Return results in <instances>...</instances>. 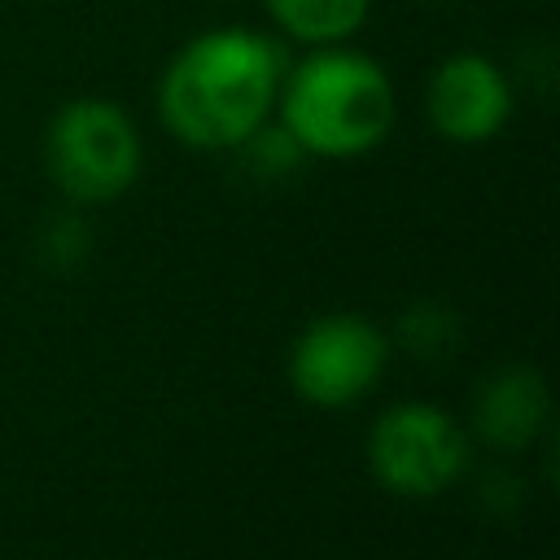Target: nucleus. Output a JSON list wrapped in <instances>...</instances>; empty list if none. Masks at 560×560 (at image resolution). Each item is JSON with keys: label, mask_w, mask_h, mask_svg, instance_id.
Returning a JSON list of instances; mask_svg holds the SVG:
<instances>
[{"label": "nucleus", "mask_w": 560, "mask_h": 560, "mask_svg": "<svg viewBox=\"0 0 560 560\" xmlns=\"http://www.w3.org/2000/svg\"><path fill=\"white\" fill-rule=\"evenodd\" d=\"M424 114L451 144H486L512 118V83L486 52H451L433 66L424 88Z\"/></svg>", "instance_id": "6"}, {"label": "nucleus", "mask_w": 560, "mask_h": 560, "mask_svg": "<svg viewBox=\"0 0 560 560\" xmlns=\"http://www.w3.org/2000/svg\"><path fill=\"white\" fill-rule=\"evenodd\" d=\"M368 468L398 499H438L468 468V433L438 402H394L368 433Z\"/></svg>", "instance_id": "4"}, {"label": "nucleus", "mask_w": 560, "mask_h": 560, "mask_svg": "<svg viewBox=\"0 0 560 560\" xmlns=\"http://www.w3.org/2000/svg\"><path fill=\"white\" fill-rule=\"evenodd\" d=\"M276 114L306 158H363L398 118L394 79L350 44H319L284 70Z\"/></svg>", "instance_id": "2"}, {"label": "nucleus", "mask_w": 560, "mask_h": 560, "mask_svg": "<svg viewBox=\"0 0 560 560\" xmlns=\"http://www.w3.org/2000/svg\"><path fill=\"white\" fill-rule=\"evenodd\" d=\"M284 70L289 57L276 35L210 26L166 61L158 79V118L179 144L228 153L276 114Z\"/></svg>", "instance_id": "1"}, {"label": "nucleus", "mask_w": 560, "mask_h": 560, "mask_svg": "<svg viewBox=\"0 0 560 560\" xmlns=\"http://www.w3.org/2000/svg\"><path fill=\"white\" fill-rule=\"evenodd\" d=\"M389 363V341L368 315H319L289 346V385L302 402L337 411L368 398Z\"/></svg>", "instance_id": "5"}, {"label": "nucleus", "mask_w": 560, "mask_h": 560, "mask_svg": "<svg viewBox=\"0 0 560 560\" xmlns=\"http://www.w3.org/2000/svg\"><path fill=\"white\" fill-rule=\"evenodd\" d=\"M276 31L289 39L319 48V44H346L363 22L372 0H262Z\"/></svg>", "instance_id": "8"}, {"label": "nucleus", "mask_w": 560, "mask_h": 560, "mask_svg": "<svg viewBox=\"0 0 560 560\" xmlns=\"http://www.w3.org/2000/svg\"><path fill=\"white\" fill-rule=\"evenodd\" d=\"M44 166L74 206L118 201L144 166V140L131 114L105 96L66 101L44 131Z\"/></svg>", "instance_id": "3"}, {"label": "nucleus", "mask_w": 560, "mask_h": 560, "mask_svg": "<svg viewBox=\"0 0 560 560\" xmlns=\"http://www.w3.org/2000/svg\"><path fill=\"white\" fill-rule=\"evenodd\" d=\"M451 332H455V315L433 302H420V306L402 311V319H398V337L416 354H438L451 341Z\"/></svg>", "instance_id": "10"}, {"label": "nucleus", "mask_w": 560, "mask_h": 560, "mask_svg": "<svg viewBox=\"0 0 560 560\" xmlns=\"http://www.w3.org/2000/svg\"><path fill=\"white\" fill-rule=\"evenodd\" d=\"M44 258L52 267H79V258L88 254V228L79 214H57L48 228H44Z\"/></svg>", "instance_id": "11"}, {"label": "nucleus", "mask_w": 560, "mask_h": 560, "mask_svg": "<svg viewBox=\"0 0 560 560\" xmlns=\"http://www.w3.org/2000/svg\"><path fill=\"white\" fill-rule=\"evenodd\" d=\"M547 385L534 368L512 363L481 381L472 398V429L499 451H525L547 424Z\"/></svg>", "instance_id": "7"}, {"label": "nucleus", "mask_w": 560, "mask_h": 560, "mask_svg": "<svg viewBox=\"0 0 560 560\" xmlns=\"http://www.w3.org/2000/svg\"><path fill=\"white\" fill-rule=\"evenodd\" d=\"M232 153H241V162L258 175V179H280V175H293L302 166V144L284 131L280 118H267L262 127H254Z\"/></svg>", "instance_id": "9"}, {"label": "nucleus", "mask_w": 560, "mask_h": 560, "mask_svg": "<svg viewBox=\"0 0 560 560\" xmlns=\"http://www.w3.org/2000/svg\"><path fill=\"white\" fill-rule=\"evenodd\" d=\"M206 4H232V0H206Z\"/></svg>", "instance_id": "12"}]
</instances>
